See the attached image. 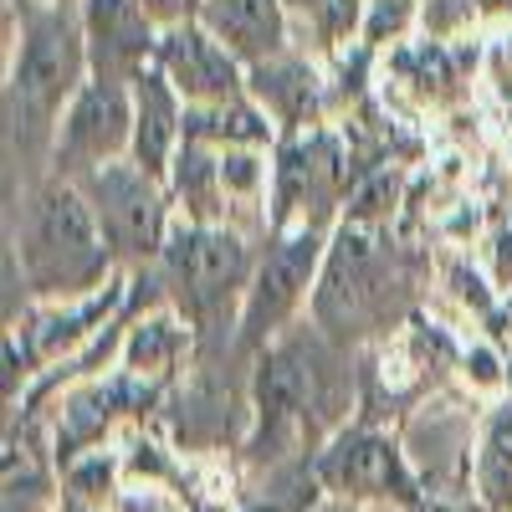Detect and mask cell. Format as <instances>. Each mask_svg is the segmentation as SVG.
I'll use <instances>...</instances> for the list:
<instances>
[{
    "mask_svg": "<svg viewBox=\"0 0 512 512\" xmlns=\"http://www.w3.org/2000/svg\"><path fill=\"white\" fill-rule=\"evenodd\" d=\"M21 272L41 297L93 292L108 272V236L88 195L67 180H52L21 205Z\"/></svg>",
    "mask_w": 512,
    "mask_h": 512,
    "instance_id": "cell-1",
    "label": "cell"
},
{
    "mask_svg": "<svg viewBox=\"0 0 512 512\" xmlns=\"http://www.w3.org/2000/svg\"><path fill=\"white\" fill-rule=\"evenodd\" d=\"M88 36H82V16H72L62 0L52 6L26 11L21 31V52L11 62V88H6V118H11V139L21 144L47 139L52 123L72 108V98L88 88Z\"/></svg>",
    "mask_w": 512,
    "mask_h": 512,
    "instance_id": "cell-2",
    "label": "cell"
},
{
    "mask_svg": "<svg viewBox=\"0 0 512 512\" xmlns=\"http://www.w3.org/2000/svg\"><path fill=\"white\" fill-rule=\"evenodd\" d=\"M333 369L303 354V344H277L262 354L256 369V456H277V446L297 431H323V420L333 415L328 400Z\"/></svg>",
    "mask_w": 512,
    "mask_h": 512,
    "instance_id": "cell-3",
    "label": "cell"
},
{
    "mask_svg": "<svg viewBox=\"0 0 512 512\" xmlns=\"http://www.w3.org/2000/svg\"><path fill=\"white\" fill-rule=\"evenodd\" d=\"M123 149H134V98L123 93V82L93 77L57 123V139H52L57 180L67 185L88 180L98 169L118 164Z\"/></svg>",
    "mask_w": 512,
    "mask_h": 512,
    "instance_id": "cell-4",
    "label": "cell"
},
{
    "mask_svg": "<svg viewBox=\"0 0 512 512\" xmlns=\"http://www.w3.org/2000/svg\"><path fill=\"white\" fill-rule=\"evenodd\" d=\"M77 190L88 195L93 216L108 236L113 251L123 256H154L159 241H164V195H159V180L144 175L134 159H118L98 175L77 180Z\"/></svg>",
    "mask_w": 512,
    "mask_h": 512,
    "instance_id": "cell-5",
    "label": "cell"
},
{
    "mask_svg": "<svg viewBox=\"0 0 512 512\" xmlns=\"http://www.w3.org/2000/svg\"><path fill=\"white\" fill-rule=\"evenodd\" d=\"M164 272L190 313H216L246 277V246L216 226H180L164 246Z\"/></svg>",
    "mask_w": 512,
    "mask_h": 512,
    "instance_id": "cell-6",
    "label": "cell"
},
{
    "mask_svg": "<svg viewBox=\"0 0 512 512\" xmlns=\"http://www.w3.org/2000/svg\"><path fill=\"white\" fill-rule=\"evenodd\" d=\"M318 256H323L318 226H303L297 236H287L267 251V262L256 267V282L246 287V313H241V344L246 349L267 344V338L287 323V313L303 303Z\"/></svg>",
    "mask_w": 512,
    "mask_h": 512,
    "instance_id": "cell-7",
    "label": "cell"
},
{
    "mask_svg": "<svg viewBox=\"0 0 512 512\" xmlns=\"http://www.w3.org/2000/svg\"><path fill=\"white\" fill-rule=\"evenodd\" d=\"M318 482L338 497H395V502H420L415 477L405 472L400 446L374 431H344L323 456H318Z\"/></svg>",
    "mask_w": 512,
    "mask_h": 512,
    "instance_id": "cell-8",
    "label": "cell"
},
{
    "mask_svg": "<svg viewBox=\"0 0 512 512\" xmlns=\"http://www.w3.org/2000/svg\"><path fill=\"white\" fill-rule=\"evenodd\" d=\"M159 72L169 77L190 108H205V103H226V98H241V72H236V57L210 36L200 21H185L175 31H164L159 41Z\"/></svg>",
    "mask_w": 512,
    "mask_h": 512,
    "instance_id": "cell-9",
    "label": "cell"
},
{
    "mask_svg": "<svg viewBox=\"0 0 512 512\" xmlns=\"http://www.w3.org/2000/svg\"><path fill=\"white\" fill-rule=\"evenodd\" d=\"M82 36H88V67L98 82H139L154 52V21L139 0H88L82 6Z\"/></svg>",
    "mask_w": 512,
    "mask_h": 512,
    "instance_id": "cell-10",
    "label": "cell"
},
{
    "mask_svg": "<svg viewBox=\"0 0 512 512\" xmlns=\"http://www.w3.org/2000/svg\"><path fill=\"white\" fill-rule=\"evenodd\" d=\"M195 16L236 62H251V67L272 62L287 41L282 0H200Z\"/></svg>",
    "mask_w": 512,
    "mask_h": 512,
    "instance_id": "cell-11",
    "label": "cell"
},
{
    "mask_svg": "<svg viewBox=\"0 0 512 512\" xmlns=\"http://www.w3.org/2000/svg\"><path fill=\"white\" fill-rule=\"evenodd\" d=\"M180 134H185L180 93L169 88L164 72H144L134 82V149H128V159L159 180L169 169V149H175Z\"/></svg>",
    "mask_w": 512,
    "mask_h": 512,
    "instance_id": "cell-12",
    "label": "cell"
},
{
    "mask_svg": "<svg viewBox=\"0 0 512 512\" xmlns=\"http://www.w3.org/2000/svg\"><path fill=\"white\" fill-rule=\"evenodd\" d=\"M267 134H272L267 118L256 113L246 98L185 108V139L190 144H267Z\"/></svg>",
    "mask_w": 512,
    "mask_h": 512,
    "instance_id": "cell-13",
    "label": "cell"
},
{
    "mask_svg": "<svg viewBox=\"0 0 512 512\" xmlns=\"http://www.w3.org/2000/svg\"><path fill=\"white\" fill-rule=\"evenodd\" d=\"M477 492L487 512H512V410H492L477 451Z\"/></svg>",
    "mask_w": 512,
    "mask_h": 512,
    "instance_id": "cell-14",
    "label": "cell"
},
{
    "mask_svg": "<svg viewBox=\"0 0 512 512\" xmlns=\"http://www.w3.org/2000/svg\"><path fill=\"white\" fill-rule=\"evenodd\" d=\"M256 93H262L282 118H303L313 108V77L292 62H262L256 67Z\"/></svg>",
    "mask_w": 512,
    "mask_h": 512,
    "instance_id": "cell-15",
    "label": "cell"
},
{
    "mask_svg": "<svg viewBox=\"0 0 512 512\" xmlns=\"http://www.w3.org/2000/svg\"><path fill=\"white\" fill-rule=\"evenodd\" d=\"M313 21H318V31L328 36V41H338L349 26H354V16H359V0H297Z\"/></svg>",
    "mask_w": 512,
    "mask_h": 512,
    "instance_id": "cell-16",
    "label": "cell"
},
{
    "mask_svg": "<svg viewBox=\"0 0 512 512\" xmlns=\"http://www.w3.org/2000/svg\"><path fill=\"white\" fill-rule=\"evenodd\" d=\"M139 11L154 21V26H164V31H175V26H185L200 6L195 0H139Z\"/></svg>",
    "mask_w": 512,
    "mask_h": 512,
    "instance_id": "cell-17",
    "label": "cell"
},
{
    "mask_svg": "<svg viewBox=\"0 0 512 512\" xmlns=\"http://www.w3.org/2000/svg\"><path fill=\"white\" fill-rule=\"evenodd\" d=\"M256 512H272V507H256Z\"/></svg>",
    "mask_w": 512,
    "mask_h": 512,
    "instance_id": "cell-18",
    "label": "cell"
}]
</instances>
